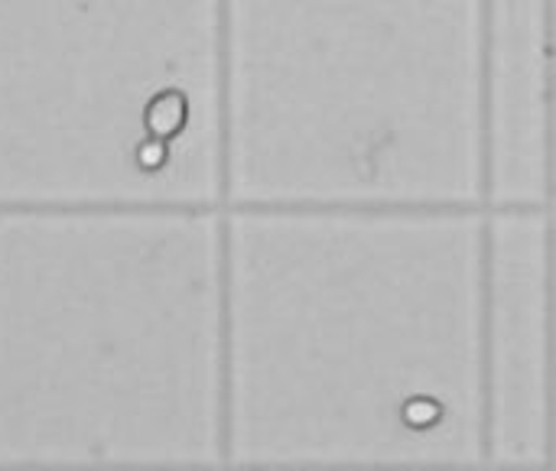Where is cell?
<instances>
[{
	"instance_id": "6da1fadb",
	"label": "cell",
	"mask_w": 556,
	"mask_h": 471,
	"mask_svg": "<svg viewBox=\"0 0 556 471\" xmlns=\"http://www.w3.org/2000/svg\"><path fill=\"white\" fill-rule=\"evenodd\" d=\"M182 117H186V101H182L176 91L160 94V98L150 104V114H147L150 130H156V133H173V130H179V127H182Z\"/></svg>"
}]
</instances>
